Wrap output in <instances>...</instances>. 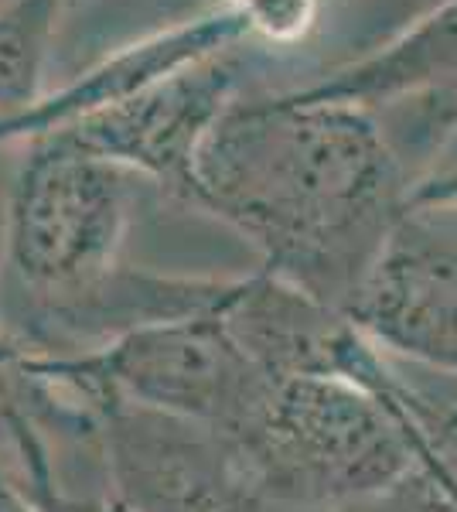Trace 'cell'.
Returning <instances> with one entry per match:
<instances>
[{"label":"cell","instance_id":"obj_10","mask_svg":"<svg viewBox=\"0 0 457 512\" xmlns=\"http://www.w3.org/2000/svg\"><path fill=\"white\" fill-rule=\"evenodd\" d=\"M62 0H4L0 4V147L45 99V65L52 52Z\"/></svg>","mask_w":457,"mask_h":512},{"label":"cell","instance_id":"obj_2","mask_svg":"<svg viewBox=\"0 0 457 512\" xmlns=\"http://www.w3.org/2000/svg\"><path fill=\"white\" fill-rule=\"evenodd\" d=\"M24 144L7 181L0 270V335L14 352L69 359L212 308L215 277L151 274L123 263L140 178L58 134Z\"/></svg>","mask_w":457,"mask_h":512},{"label":"cell","instance_id":"obj_4","mask_svg":"<svg viewBox=\"0 0 457 512\" xmlns=\"http://www.w3.org/2000/svg\"><path fill=\"white\" fill-rule=\"evenodd\" d=\"M219 308L147 325L86 355H21V362L69 393L86 414L99 400H123L232 437L253 414L270 379L246 359L222 325Z\"/></svg>","mask_w":457,"mask_h":512},{"label":"cell","instance_id":"obj_9","mask_svg":"<svg viewBox=\"0 0 457 512\" xmlns=\"http://www.w3.org/2000/svg\"><path fill=\"white\" fill-rule=\"evenodd\" d=\"M444 89H457V0H447L389 45L338 65L324 79L290 93L314 103L376 110L396 99Z\"/></svg>","mask_w":457,"mask_h":512},{"label":"cell","instance_id":"obj_14","mask_svg":"<svg viewBox=\"0 0 457 512\" xmlns=\"http://www.w3.org/2000/svg\"><path fill=\"white\" fill-rule=\"evenodd\" d=\"M4 454V448H0ZM0 512H45V506L38 502V495L28 489L24 475L11 458H0Z\"/></svg>","mask_w":457,"mask_h":512},{"label":"cell","instance_id":"obj_12","mask_svg":"<svg viewBox=\"0 0 457 512\" xmlns=\"http://www.w3.org/2000/svg\"><path fill=\"white\" fill-rule=\"evenodd\" d=\"M444 209H457V113L410 181V212L430 216Z\"/></svg>","mask_w":457,"mask_h":512},{"label":"cell","instance_id":"obj_6","mask_svg":"<svg viewBox=\"0 0 457 512\" xmlns=\"http://www.w3.org/2000/svg\"><path fill=\"white\" fill-rule=\"evenodd\" d=\"M236 82L239 48H232L185 65L154 86L69 120L48 134H58L82 151L188 202L195 158L209 130L236 99Z\"/></svg>","mask_w":457,"mask_h":512},{"label":"cell","instance_id":"obj_17","mask_svg":"<svg viewBox=\"0 0 457 512\" xmlns=\"http://www.w3.org/2000/svg\"><path fill=\"white\" fill-rule=\"evenodd\" d=\"M243 0H222V7H239Z\"/></svg>","mask_w":457,"mask_h":512},{"label":"cell","instance_id":"obj_13","mask_svg":"<svg viewBox=\"0 0 457 512\" xmlns=\"http://www.w3.org/2000/svg\"><path fill=\"white\" fill-rule=\"evenodd\" d=\"M249 24V35L277 45L301 41L321 18V0H243L236 7Z\"/></svg>","mask_w":457,"mask_h":512},{"label":"cell","instance_id":"obj_1","mask_svg":"<svg viewBox=\"0 0 457 512\" xmlns=\"http://www.w3.org/2000/svg\"><path fill=\"white\" fill-rule=\"evenodd\" d=\"M403 154L376 110L294 93L232 99L195 158L188 205L260 253V270L348 311L410 216Z\"/></svg>","mask_w":457,"mask_h":512},{"label":"cell","instance_id":"obj_7","mask_svg":"<svg viewBox=\"0 0 457 512\" xmlns=\"http://www.w3.org/2000/svg\"><path fill=\"white\" fill-rule=\"evenodd\" d=\"M348 315L386 355L457 376V233L410 212L365 274ZM444 427L451 441L457 407Z\"/></svg>","mask_w":457,"mask_h":512},{"label":"cell","instance_id":"obj_11","mask_svg":"<svg viewBox=\"0 0 457 512\" xmlns=\"http://www.w3.org/2000/svg\"><path fill=\"white\" fill-rule=\"evenodd\" d=\"M324 4H331V0H321V7ZM338 4L348 11V18H355L352 45L359 48L355 59H362V55L406 35L413 24L430 18L447 0H338Z\"/></svg>","mask_w":457,"mask_h":512},{"label":"cell","instance_id":"obj_8","mask_svg":"<svg viewBox=\"0 0 457 512\" xmlns=\"http://www.w3.org/2000/svg\"><path fill=\"white\" fill-rule=\"evenodd\" d=\"M246 38L253 35H249V24L236 7H215L205 18L181 21L168 31H157V35L137 41V45L120 48L116 55L99 62L96 69H89L86 76H79L58 93L41 99L35 110L14 127L11 144L48 134V130L65 127L69 120H79L93 110L120 103V99L154 86V82L185 69V65L232 52Z\"/></svg>","mask_w":457,"mask_h":512},{"label":"cell","instance_id":"obj_15","mask_svg":"<svg viewBox=\"0 0 457 512\" xmlns=\"http://www.w3.org/2000/svg\"><path fill=\"white\" fill-rule=\"evenodd\" d=\"M52 512H134V509H127L120 499H113V495L106 492V495H99V499H72V495H65Z\"/></svg>","mask_w":457,"mask_h":512},{"label":"cell","instance_id":"obj_5","mask_svg":"<svg viewBox=\"0 0 457 512\" xmlns=\"http://www.w3.org/2000/svg\"><path fill=\"white\" fill-rule=\"evenodd\" d=\"M96 448L113 499L134 512H263L243 458L202 424L123 400L93 410Z\"/></svg>","mask_w":457,"mask_h":512},{"label":"cell","instance_id":"obj_16","mask_svg":"<svg viewBox=\"0 0 457 512\" xmlns=\"http://www.w3.org/2000/svg\"><path fill=\"white\" fill-rule=\"evenodd\" d=\"M4 239H7V185H0V270H4ZM0 355H18L0 335Z\"/></svg>","mask_w":457,"mask_h":512},{"label":"cell","instance_id":"obj_3","mask_svg":"<svg viewBox=\"0 0 457 512\" xmlns=\"http://www.w3.org/2000/svg\"><path fill=\"white\" fill-rule=\"evenodd\" d=\"M444 424L447 414H430L406 383L369 390L301 376L270 379L226 441L267 506L345 512L410 485L423 458L447 444Z\"/></svg>","mask_w":457,"mask_h":512}]
</instances>
